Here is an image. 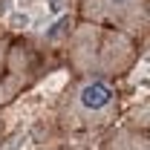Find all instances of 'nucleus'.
Instances as JSON below:
<instances>
[{
  "label": "nucleus",
  "mask_w": 150,
  "mask_h": 150,
  "mask_svg": "<svg viewBox=\"0 0 150 150\" xmlns=\"http://www.w3.org/2000/svg\"><path fill=\"white\" fill-rule=\"evenodd\" d=\"M139 58L136 38L110 26L81 20L67 38V64L78 78L90 81H115L130 72Z\"/></svg>",
  "instance_id": "obj_1"
},
{
  "label": "nucleus",
  "mask_w": 150,
  "mask_h": 150,
  "mask_svg": "<svg viewBox=\"0 0 150 150\" xmlns=\"http://www.w3.org/2000/svg\"><path fill=\"white\" fill-rule=\"evenodd\" d=\"M58 118L69 130H101L118 118V90L110 81L78 78L58 104Z\"/></svg>",
  "instance_id": "obj_2"
},
{
  "label": "nucleus",
  "mask_w": 150,
  "mask_h": 150,
  "mask_svg": "<svg viewBox=\"0 0 150 150\" xmlns=\"http://www.w3.org/2000/svg\"><path fill=\"white\" fill-rule=\"evenodd\" d=\"M38 69H40V55L35 46L0 29V107L12 104L23 90H29L32 81H38L40 75Z\"/></svg>",
  "instance_id": "obj_3"
},
{
  "label": "nucleus",
  "mask_w": 150,
  "mask_h": 150,
  "mask_svg": "<svg viewBox=\"0 0 150 150\" xmlns=\"http://www.w3.org/2000/svg\"><path fill=\"white\" fill-rule=\"evenodd\" d=\"M81 20L136 38L147 26V0H87L81 9Z\"/></svg>",
  "instance_id": "obj_4"
},
{
  "label": "nucleus",
  "mask_w": 150,
  "mask_h": 150,
  "mask_svg": "<svg viewBox=\"0 0 150 150\" xmlns=\"http://www.w3.org/2000/svg\"><path fill=\"white\" fill-rule=\"evenodd\" d=\"M104 150H150V142L142 130L133 127H121L110 136V142L104 144Z\"/></svg>",
  "instance_id": "obj_5"
},
{
  "label": "nucleus",
  "mask_w": 150,
  "mask_h": 150,
  "mask_svg": "<svg viewBox=\"0 0 150 150\" xmlns=\"http://www.w3.org/2000/svg\"><path fill=\"white\" fill-rule=\"evenodd\" d=\"M0 127H3V124H0Z\"/></svg>",
  "instance_id": "obj_6"
}]
</instances>
